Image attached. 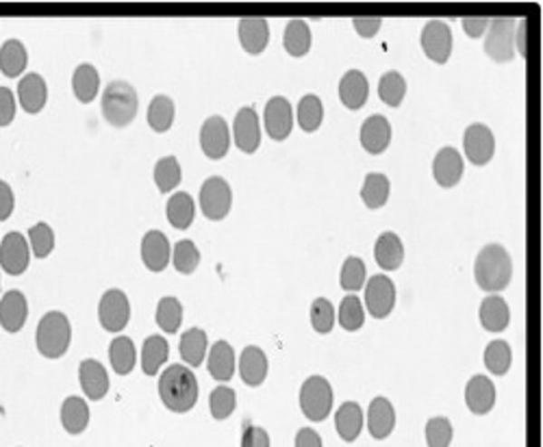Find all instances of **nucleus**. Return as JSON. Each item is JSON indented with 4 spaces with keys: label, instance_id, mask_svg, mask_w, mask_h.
Here are the masks:
<instances>
[{
    "label": "nucleus",
    "instance_id": "obj_12",
    "mask_svg": "<svg viewBox=\"0 0 543 447\" xmlns=\"http://www.w3.org/2000/svg\"><path fill=\"white\" fill-rule=\"evenodd\" d=\"M463 151L474 165L490 163L496 154V137L490 126L471 124L463 135Z\"/></svg>",
    "mask_w": 543,
    "mask_h": 447
},
{
    "label": "nucleus",
    "instance_id": "obj_21",
    "mask_svg": "<svg viewBox=\"0 0 543 447\" xmlns=\"http://www.w3.org/2000/svg\"><path fill=\"white\" fill-rule=\"evenodd\" d=\"M432 174H435L437 185H441L443 189L459 185L461 176H463V159H461L459 151L450 146L441 148L435 161H432Z\"/></svg>",
    "mask_w": 543,
    "mask_h": 447
},
{
    "label": "nucleus",
    "instance_id": "obj_28",
    "mask_svg": "<svg viewBox=\"0 0 543 447\" xmlns=\"http://www.w3.org/2000/svg\"><path fill=\"white\" fill-rule=\"evenodd\" d=\"M335 428H337L339 437H342L345 443H353L356 437L364 430V411L356 402H345L337 408V415H335Z\"/></svg>",
    "mask_w": 543,
    "mask_h": 447
},
{
    "label": "nucleus",
    "instance_id": "obj_3",
    "mask_svg": "<svg viewBox=\"0 0 543 447\" xmlns=\"http://www.w3.org/2000/svg\"><path fill=\"white\" fill-rule=\"evenodd\" d=\"M137 107V92L133 85H129L126 81H113L109 83L105 93H102V115L105 120L115 129H124L135 120Z\"/></svg>",
    "mask_w": 543,
    "mask_h": 447
},
{
    "label": "nucleus",
    "instance_id": "obj_11",
    "mask_svg": "<svg viewBox=\"0 0 543 447\" xmlns=\"http://www.w3.org/2000/svg\"><path fill=\"white\" fill-rule=\"evenodd\" d=\"M263 124L274 141H285L294 126V109L285 96H274L267 101L263 112Z\"/></svg>",
    "mask_w": 543,
    "mask_h": 447
},
{
    "label": "nucleus",
    "instance_id": "obj_27",
    "mask_svg": "<svg viewBox=\"0 0 543 447\" xmlns=\"http://www.w3.org/2000/svg\"><path fill=\"white\" fill-rule=\"evenodd\" d=\"M511 322V311H509L507 300L500 296H490L480 305V324L490 333H502Z\"/></svg>",
    "mask_w": 543,
    "mask_h": 447
},
{
    "label": "nucleus",
    "instance_id": "obj_53",
    "mask_svg": "<svg viewBox=\"0 0 543 447\" xmlns=\"http://www.w3.org/2000/svg\"><path fill=\"white\" fill-rule=\"evenodd\" d=\"M15 118V96L9 87H0V126H9Z\"/></svg>",
    "mask_w": 543,
    "mask_h": 447
},
{
    "label": "nucleus",
    "instance_id": "obj_29",
    "mask_svg": "<svg viewBox=\"0 0 543 447\" xmlns=\"http://www.w3.org/2000/svg\"><path fill=\"white\" fill-rule=\"evenodd\" d=\"M376 263L387 272L398 269L404 261V246L396 233H383L374 246Z\"/></svg>",
    "mask_w": 543,
    "mask_h": 447
},
{
    "label": "nucleus",
    "instance_id": "obj_2",
    "mask_svg": "<svg viewBox=\"0 0 543 447\" xmlns=\"http://www.w3.org/2000/svg\"><path fill=\"white\" fill-rule=\"evenodd\" d=\"M476 285L487 294H498L507 289L513 278L511 255L500 244H490L479 252L474 263Z\"/></svg>",
    "mask_w": 543,
    "mask_h": 447
},
{
    "label": "nucleus",
    "instance_id": "obj_34",
    "mask_svg": "<svg viewBox=\"0 0 543 447\" xmlns=\"http://www.w3.org/2000/svg\"><path fill=\"white\" fill-rule=\"evenodd\" d=\"M62 423L65 432L70 434H81L90 423V408L83 397L70 395L62 406Z\"/></svg>",
    "mask_w": 543,
    "mask_h": 447
},
{
    "label": "nucleus",
    "instance_id": "obj_24",
    "mask_svg": "<svg viewBox=\"0 0 543 447\" xmlns=\"http://www.w3.org/2000/svg\"><path fill=\"white\" fill-rule=\"evenodd\" d=\"M465 404L474 415H487L496 404V386L487 376H474L465 389Z\"/></svg>",
    "mask_w": 543,
    "mask_h": 447
},
{
    "label": "nucleus",
    "instance_id": "obj_55",
    "mask_svg": "<svg viewBox=\"0 0 543 447\" xmlns=\"http://www.w3.org/2000/svg\"><path fill=\"white\" fill-rule=\"evenodd\" d=\"M354 31L359 33L361 37H365V40H370V37H374L378 31H381L383 20L381 18H354L353 20Z\"/></svg>",
    "mask_w": 543,
    "mask_h": 447
},
{
    "label": "nucleus",
    "instance_id": "obj_8",
    "mask_svg": "<svg viewBox=\"0 0 543 447\" xmlns=\"http://www.w3.org/2000/svg\"><path fill=\"white\" fill-rule=\"evenodd\" d=\"M422 51L435 63H446L452 53V31L443 20L426 22L420 35Z\"/></svg>",
    "mask_w": 543,
    "mask_h": 447
},
{
    "label": "nucleus",
    "instance_id": "obj_30",
    "mask_svg": "<svg viewBox=\"0 0 543 447\" xmlns=\"http://www.w3.org/2000/svg\"><path fill=\"white\" fill-rule=\"evenodd\" d=\"M283 46L292 57H305L311 51V29L305 20L294 18L287 22L283 33Z\"/></svg>",
    "mask_w": 543,
    "mask_h": 447
},
{
    "label": "nucleus",
    "instance_id": "obj_26",
    "mask_svg": "<svg viewBox=\"0 0 543 447\" xmlns=\"http://www.w3.org/2000/svg\"><path fill=\"white\" fill-rule=\"evenodd\" d=\"M18 98L26 113H40L46 104V81L40 74H26L18 85Z\"/></svg>",
    "mask_w": 543,
    "mask_h": 447
},
{
    "label": "nucleus",
    "instance_id": "obj_4",
    "mask_svg": "<svg viewBox=\"0 0 543 447\" xmlns=\"http://www.w3.org/2000/svg\"><path fill=\"white\" fill-rule=\"evenodd\" d=\"M70 341H73V328H70V319L63 313L51 311L40 319L35 344L42 356L62 358L68 352Z\"/></svg>",
    "mask_w": 543,
    "mask_h": 447
},
{
    "label": "nucleus",
    "instance_id": "obj_7",
    "mask_svg": "<svg viewBox=\"0 0 543 447\" xmlns=\"http://www.w3.org/2000/svg\"><path fill=\"white\" fill-rule=\"evenodd\" d=\"M230 204H233V191L227 180L219 176L207 179L205 185L200 187V211L205 213V218L211 222H219L228 215Z\"/></svg>",
    "mask_w": 543,
    "mask_h": 447
},
{
    "label": "nucleus",
    "instance_id": "obj_48",
    "mask_svg": "<svg viewBox=\"0 0 543 447\" xmlns=\"http://www.w3.org/2000/svg\"><path fill=\"white\" fill-rule=\"evenodd\" d=\"M235 406H238V395H235V391L230 389V386L222 384V386H216V389L211 391L209 408H211L213 419L222 422V419H227L230 413L235 411Z\"/></svg>",
    "mask_w": 543,
    "mask_h": 447
},
{
    "label": "nucleus",
    "instance_id": "obj_42",
    "mask_svg": "<svg viewBox=\"0 0 543 447\" xmlns=\"http://www.w3.org/2000/svg\"><path fill=\"white\" fill-rule=\"evenodd\" d=\"M180 322H183V306L177 297L168 296L161 297L157 305V324L163 333L174 335L180 328Z\"/></svg>",
    "mask_w": 543,
    "mask_h": 447
},
{
    "label": "nucleus",
    "instance_id": "obj_50",
    "mask_svg": "<svg viewBox=\"0 0 543 447\" xmlns=\"http://www.w3.org/2000/svg\"><path fill=\"white\" fill-rule=\"evenodd\" d=\"M339 283H342L344 291H359L365 285V263L359 257L345 258Z\"/></svg>",
    "mask_w": 543,
    "mask_h": 447
},
{
    "label": "nucleus",
    "instance_id": "obj_33",
    "mask_svg": "<svg viewBox=\"0 0 543 447\" xmlns=\"http://www.w3.org/2000/svg\"><path fill=\"white\" fill-rule=\"evenodd\" d=\"M207 347H209V344H207L205 330L189 328L188 333H183V336H180L179 352H180V358H183L189 367H199L202 365V361H205Z\"/></svg>",
    "mask_w": 543,
    "mask_h": 447
},
{
    "label": "nucleus",
    "instance_id": "obj_23",
    "mask_svg": "<svg viewBox=\"0 0 543 447\" xmlns=\"http://www.w3.org/2000/svg\"><path fill=\"white\" fill-rule=\"evenodd\" d=\"M239 42L248 54H261L270 42V24L266 18H244L238 26Z\"/></svg>",
    "mask_w": 543,
    "mask_h": 447
},
{
    "label": "nucleus",
    "instance_id": "obj_15",
    "mask_svg": "<svg viewBox=\"0 0 543 447\" xmlns=\"http://www.w3.org/2000/svg\"><path fill=\"white\" fill-rule=\"evenodd\" d=\"M233 135H235V146H238L241 152L252 154L257 148H259L261 129H259V118H257L255 109L252 107L239 109L238 118H235V124H233Z\"/></svg>",
    "mask_w": 543,
    "mask_h": 447
},
{
    "label": "nucleus",
    "instance_id": "obj_41",
    "mask_svg": "<svg viewBox=\"0 0 543 447\" xmlns=\"http://www.w3.org/2000/svg\"><path fill=\"white\" fill-rule=\"evenodd\" d=\"M174 122V102L170 96H159L152 98L150 107H148V124L155 132H166L172 129Z\"/></svg>",
    "mask_w": 543,
    "mask_h": 447
},
{
    "label": "nucleus",
    "instance_id": "obj_37",
    "mask_svg": "<svg viewBox=\"0 0 543 447\" xmlns=\"http://www.w3.org/2000/svg\"><path fill=\"white\" fill-rule=\"evenodd\" d=\"M196 215V202L189 193L179 191L168 200V222L179 230H188Z\"/></svg>",
    "mask_w": 543,
    "mask_h": 447
},
{
    "label": "nucleus",
    "instance_id": "obj_45",
    "mask_svg": "<svg viewBox=\"0 0 543 447\" xmlns=\"http://www.w3.org/2000/svg\"><path fill=\"white\" fill-rule=\"evenodd\" d=\"M378 96L389 107H400V102L407 96V81L400 72H387L378 83Z\"/></svg>",
    "mask_w": 543,
    "mask_h": 447
},
{
    "label": "nucleus",
    "instance_id": "obj_44",
    "mask_svg": "<svg viewBox=\"0 0 543 447\" xmlns=\"http://www.w3.org/2000/svg\"><path fill=\"white\" fill-rule=\"evenodd\" d=\"M180 180H183V170H180L177 157L159 159L155 165V183L159 187V191L168 193L177 189Z\"/></svg>",
    "mask_w": 543,
    "mask_h": 447
},
{
    "label": "nucleus",
    "instance_id": "obj_32",
    "mask_svg": "<svg viewBox=\"0 0 543 447\" xmlns=\"http://www.w3.org/2000/svg\"><path fill=\"white\" fill-rule=\"evenodd\" d=\"M101 90V76L92 63H81L73 74V92L79 102H92Z\"/></svg>",
    "mask_w": 543,
    "mask_h": 447
},
{
    "label": "nucleus",
    "instance_id": "obj_57",
    "mask_svg": "<svg viewBox=\"0 0 543 447\" xmlns=\"http://www.w3.org/2000/svg\"><path fill=\"white\" fill-rule=\"evenodd\" d=\"M487 26H490V20L487 18H465L463 20V31L468 33V37H471V40L485 35Z\"/></svg>",
    "mask_w": 543,
    "mask_h": 447
},
{
    "label": "nucleus",
    "instance_id": "obj_36",
    "mask_svg": "<svg viewBox=\"0 0 543 447\" xmlns=\"http://www.w3.org/2000/svg\"><path fill=\"white\" fill-rule=\"evenodd\" d=\"M29 62V54H26L24 44L18 40H7L0 46V72L9 79L20 76L26 68Z\"/></svg>",
    "mask_w": 543,
    "mask_h": 447
},
{
    "label": "nucleus",
    "instance_id": "obj_19",
    "mask_svg": "<svg viewBox=\"0 0 543 447\" xmlns=\"http://www.w3.org/2000/svg\"><path fill=\"white\" fill-rule=\"evenodd\" d=\"M396 426V411H393L392 402L387 397H374L370 408H367V428L370 434L378 441L387 439Z\"/></svg>",
    "mask_w": 543,
    "mask_h": 447
},
{
    "label": "nucleus",
    "instance_id": "obj_9",
    "mask_svg": "<svg viewBox=\"0 0 543 447\" xmlns=\"http://www.w3.org/2000/svg\"><path fill=\"white\" fill-rule=\"evenodd\" d=\"M365 306L372 317L385 319L396 306V285L389 276H372L365 285Z\"/></svg>",
    "mask_w": 543,
    "mask_h": 447
},
{
    "label": "nucleus",
    "instance_id": "obj_10",
    "mask_svg": "<svg viewBox=\"0 0 543 447\" xmlns=\"http://www.w3.org/2000/svg\"><path fill=\"white\" fill-rule=\"evenodd\" d=\"M98 319H101V326L109 330V333H120V330L126 328V324H129L131 319V305L124 291L109 289L107 294L101 297Z\"/></svg>",
    "mask_w": 543,
    "mask_h": 447
},
{
    "label": "nucleus",
    "instance_id": "obj_38",
    "mask_svg": "<svg viewBox=\"0 0 543 447\" xmlns=\"http://www.w3.org/2000/svg\"><path fill=\"white\" fill-rule=\"evenodd\" d=\"M109 361H112L113 372L120 374V376H126V374L133 372L137 361L133 341H131L129 336H118V339H113L112 345H109Z\"/></svg>",
    "mask_w": 543,
    "mask_h": 447
},
{
    "label": "nucleus",
    "instance_id": "obj_31",
    "mask_svg": "<svg viewBox=\"0 0 543 447\" xmlns=\"http://www.w3.org/2000/svg\"><path fill=\"white\" fill-rule=\"evenodd\" d=\"M209 374L219 383H227L235 374V350L228 341H216L209 352Z\"/></svg>",
    "mask_w": 543,
    "mask_h": 447
},
{
    "label": "nucleus",
    "instance_id": "obj_43",
    "mask_svg": "<svg viewBox=\"0 0 543 447\" xmlns=\"http://www.w3.org/2000/svg\"><path fill=\"white\" fill-rule=\"evenodd\" d=\"M513 352L507 341H491L485 350V365L493 376H504L511 369Z\"/></svg>",
    "mask_w": 543,
    "mask_h": 447
},
{
    "label": "nucleus",
    "instance_id": "obj_20",
    "mask_svg": "<svg viewBox=\"0 0 543 447\" xmlns=\"http://www.w3.org/2000/svg\"><path fill=\"white\" fill-rule=\"evenodd\" d=\"M367 96H370V83H367L364 72H345L344 79L339 81V98H342L344 107H348L350 112H359L367 102Z\"/></svg>",
    "mask_w": 543,
    "mask_h": 447
},
{
    "label": "nucleus",
    "instance_id": "obj_51",
    "mask_svg": "<svg viewBox=\"0 0 543 447\" xmlns=\"http://www.w3.org/2000/svg\"><path fill=\"white\" fill-rule=\"evenodd\" d=\"M426 443L429 447H450L452 443V423L448 417H432L426 423Z\"/></svg>",
    "mask_w": 543,
    "mask_h": 447
},
{
    "label": "nucleus",
    "instance_id": "obj_47",
    "mask_svg": "<svg viewBox=\"0 0 543 447\" xmlns=\"http://www.w3.org/2000/svg\"><path fill=\"white\" fill-rule=\"evenodd\" d=\"M170 261L174 263L177 272L194 274L196 267H199V263H200V252H199V248H196L194 241L183 239L174 246L172 258H170Z\"/></svg>",
    "mask_w": 543,
    "mask_h": 447
},
{
    "label": "nucleus",
    "instance_id": "obj_54",
    "mask_svg": "<svg viewBox=\"0 0 543 447\" xmlns=\"http://www.w3.org/2000/svg\"><path fill=\"white\" fill-rule=\"evenodd\" d=\"M241 447H270V434L259 426L246 428L244 437H241Z\"/></svg>",
    "mask_w": 543,
    "mask_h": 447
},
{
    "label": "nucleus",
    "instance_id": "obj_59",
    "mask_svg": "<svg viewBox=\"0 0 543 447\" xmlns=\"http://www.w3.org/2000/svg\"><path fill=\"white\" fill-rule=\"evenodd\" d=\"M526 29H528V20H519L515 24V37H518V53L526 57L528 54V48H526Z\"/></svg>",
    "mask_w": 543,
    "mask_h": 447
},
{
    "label": "nucleus",
    "instance_id": "obj_52",
    "mask_svg": "<svg viewBox=\"0 0 543 447\" xmlns=\"http://www.w3.org/2000/svg\"><path fill=\"white\" fill-rule=\"evenodd\" d=\"M311 324H314V330L320 335H328L335 326V306L326 297H317L311 306Z\"/></svg>",
    "mask_w": 543,
    "mask_h": 447
},
{
    "label": "nucleus",
    "instance_id": "obj_18",
    "mask_svg": "<svg viewBox=\"0 0 543 447\" xmlns=\"http://www.w3.org/2000/svg\"><path fill=\"white\" fill-rule=\"evenodd\" d=\"M392 143V126L385 115H370L361 126V146L365 152L381 154L385 152Z\"/></svg>",
    "mask_w": 543,
    "mask_h": 447
},
{
    "label": "nucleus",
    "instance_id": "obj_39",
    "mask_svg": "<svg viewBox=\"0 0 543 447\" xmlns=\"http://www.w3.org/2000/svg\"><path fill=\"white\" fill-rule=\"evenodd\" d=\"M389 191H392V183L385 174H367L361 198L367 209H381L389 200Z\"/></svg>",
    "mask_w": 543,
    "mask_h": 447
},
{
    "label": "nucleus",
    "instance_id": "obj_22",
    "mask_svg": "<svg viewBox=\"0 0 543 447\" xmlns=\"http://www.w3.org/2000/svg\"><path fill=\"white\" fill-rule=\"evenodd\" d=\"M79 380L81 386H83V394L90 397V400H102L109 391V374L107 369L102 367V363L94 361V358H85L79 367Z\"/></svg>",
    "mask_w": 543,
    "mask_h": 447
},
{
    "label": "nucleus",
    "instance_id": "obj_6",
    "mask_svg": "<svg viewBox=\"0 0 543 447\" xmlns=\"http://www.w3.org/2000/svg\"><path fill=\"white\" fill-rule=\"evenodd\" d=\"M515 22L513 18L490 20L485 31V53L496 63H509L515 57Z\"/></svg>",
    "mask_w": 543,
    "mask_h": 447
},
{
    "label": "nucleus",
    "instance_id": "obj_49",
    "mask_svg": "<svg viewBox=\"0 0 543 447\" xmlns=\"http://www.w3.org/2000/svg\"><path fill=\"white\" fill-rule=\"evenodd\" d=\"M29 248L33 250L35 258H46L54 248V233L46 222L35 224L29 230Z\"/></svg>",
    "mask_w": 543,
    "mask_h": 447
},
{
    "label": "nucleus",
    "instance_id": "obj_14",
    "mask_svg": "<svg viewBox=\"0 0 543 447\" xmlns=\"http://www.w3.org/2000/svg\"><path fill=\"white\" fill-rule=\"evenodd\" d=\"M29 261H31L29 241H26L20 233L5 235V239L0 241V267H3L9 276H20L26 272Z\"/></svg>",
    "mask_w": 543,
    "mask_h": 447
},
{
    "label": "nucleus",
    "instance_id": "obj_46",
    "mask_svg": "<svg viewBox=\"0 0 543 447\" xmlns=\"http://www.w3.org/2000/svg\"><path fill=\"white\" fill-rule=\"evenodd\" d=\"M365 322V311L361 300L354 294L345 296L339 305V326L348 333H356Z\"/></svg>",
    "mask_w": 543,
    "mask_h": 447
},
{
    "label": "nucleus",
    "instance_id": "obj_5",
    "mask_svg": "<svg viewBox=\"0 0 543 447\" xmlns=\"http://www.w3.org/2000/svg\"><path fill=\"white\" fill-rule=\"evenodd\" d=\"M300 408L311 422H325L333 411V386L325 376H311L300 389Z\"/></svg>",
    "mask_w": 543,
    "mask_h": 447
},
{
    "label": "nucleus",
    "instance_id": "obj_17",
    "mask_svg": "<svg viewBox=\"0 0 543 447\" xmlns=\"http://www.w3.org/2000/svg\"><path fill=\"white\" fill-rule=\"evenodd\" d=\"M26 316H29V305L22 291L11 289L0 297V326L7 333H20L24 328Z\"/></svg>",
    "mask_w": 543,
    "mask_h": 447
},
{
    "label": "nucleus",
    "instance_id": "obj_16",
    "mask_svg": "<svg viewBox=\"0 0 543 447\" xmlns=\"http://www.w3.org/2000/svg\"><path fill=\"white\" fill-rule=\"evenodd\" d=\"M172 250H170L168 237L161 230H150L141 239V261L150 272H163L168 267Z\"/></svg>",
    "mask_w": 543,
    "mask_h": 447
},
{
    "label": "nucleus",
    "instance_id": "obj_25",
    "mask_svg": "<svg viewBox=\"0 0 543 447\" xmlns=\"http://www.w3.org/2000/svg\"><path fill=\"white\" fill-rule=\"evenodd\" d=\"M267 356L261 347L257 345H248L244 352H241L239 358V374L241 380H244L248 386H259L263 384V380L267 378Z\"/></svg>",
    "mask_w": 543,
    "mask_h": 447
},
{
    "label": "nucleus",
    "instance_id": "obj_1",
    "mask_svg": "<svg viewBox=\"0 0 543 447\" xmlns=\"http://www.w3.org/2000/svg\"><path fill=\"white\" fill-rule=\"evenodd\" d=\"M199 380L185 365H170L159 378V397L172 413H188L199 402Z\"/></svg>",
    "mask_w": 543,
    "mask_h": 447
},
{
    "label": "nucleus",
    "instance_id": "obj_13",
    "mask_svg": "<svg viewBox=\"0 0 543 447\" xmlns=\"http://www.w3.org/2000/svg\"><path fill=\"white\" fill-rule=\"evenodd\" d=\"M200 148L213 161L227 157L230 148V131L227 120L219 118V115H211L209 120H205L200 129Z\"/></svg>",
    "mask_w": 543,
    "mask_h": 447
},
{
    "label": "nucleus",
    "instance_id": "obj_35",
    "mask_svg": "<svg viewBox=\"0 0 543 447\" xmlns=\"http://www.w3.org/2000/svg\"><path fill=\"white\" fill-rule=\"evenodd\" d=\"M170 347L168 341L163 336L152 335L144 341V347H141V369H144L146 376H157L159 369L163 367V363L168 361Z\"/></svg>",
    "mask_w": 543,
    "mask_h": 447
},
{
    "label": "nucleus",
    "instance_id": "obj_40",
    "mask_svg": "<svg viewBox=\"0 0 543 447\" xmlns=\"http://www.w3.org/2000/svg\"><path fill=\"white\" fill-rule=\"evenodd\" d=\"M322 120H325V104H322L320 96H315V93H306V96L300 98L298 102L300 129L306 132H314L322 126Z\"/></svg>",
    "mask_w": 543,
    "mask_h": 447
},
{
    "label": "nucleus",
    "instance_id": "obj_56",
    "mask_svg": "<svg viewBox=\"0 0 543 447\" xmlns=\"http://www.w3.org/2000/svg\"><path fill=\"white\" fill-rule=\"evenodd\" d=\"M14 191H11V187L5 183V180H0V222H5V219L11 218V213H14Z\"/></svg>",
    "mask_w": 543,
    "mask_h": 447
},
{
    "label": "nucleus",
    "instance_id": "obj_58",
    "mask_svg": "<svg viewBox=\"0 0 543 447\" xmlns=\"http://www.w3.org/2000/svg\"><path fill=\"white\" fill-rule=\"evenodd\" d=\"M296 447H322V439L315 430L303 428L296 434Z\"/></svg>",
    "mask_w": 543,
    "mask_h": 447
}]
</instances>
